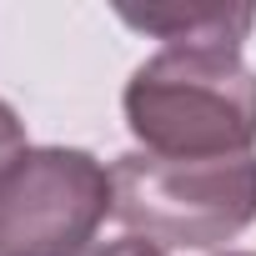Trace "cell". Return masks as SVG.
<instances>
[{
	"mask_svg": "<svg viewBox=\"0 0 256 256\" xmlns=\"http://www.w3.org/2000/svg\"><path fill=\"white\" fill-rule=\"evenodd\" d=\"M126 26L151 30L171 46H241L246 30L256 26L251 6H186V10H120Z\"/></svg>",
	"mask_w": 256,
	"mask_h": 256,
	"instance_id": "obj_4",
	"label": "cell"
},
{
	"mask_svg": "<svg viewBox=\"0 0 256 256\" xmlns=\"http://www.w3.org/2000/svg\"><path fill=\"white\" fill-rule=\"evenodd\" d=\"M26 151H30V146H26V126H20V116L0 100V176H6Z\"/></svg>",
	"mask_w": 256,
	"mask_h": 256,
	"instance_id": "obj_5",
	"label": "cell"
},
{
	"mask_svg": "<svg viewBox=\"0 0 256 256\" xmlns=\"http://www.w3.org/2000/svg\"><path fill=\"white\" fill-rule=\"evenodd\" d=\"M126 126L171 161L251 156L256 70L231 46H166L126 80Z\"/></svg>",
	"mask_w": 256,
	"mask_h": 256,
	"instance_id": "obj_1",
	"label": "cell"
},
{
	"mask_svg": "<svg viewBox=\"0 0 256 256\" xmlns=\"http://www.w3.org/2000/svg\"><path fill=\"white\" fill-rule=\"evenodd\" d=\"M226 256H256V251H226Z\"/></svg>",
	"mask_w": 256,
	"mask_h": 256,
	"instance_id": "obj_7",
	"label": "cell"
},
{
	"mask_svg": "<svg viewBox=\"0 0 256 256\" xmlns=\"http://www.w3.org/2000/svg\"><path fill=\"white\" fill-rule=\"evenodd\" d=\"M110 206V171L90 151H26L0 176V256H86Z\"/></svg>",
	"mask_w": 256,
	"mask_h": 256,
	"instance_id": "obj_3",
	"label": "cell"
},
{
	"mask_svg": "<svg viewBox=\"0 0 256 256\" xmlns=\"http://www.w3.org/2000/svg\"><path fill=\"white\" fill-rule=\"evenodd\" d=\"M86 256H166L161 246L141 241V236H120V241H106V246H90Z\"/></svg>",
	"mask_w": 256,
	"mask_h": 256,
	"instance_id": "obj_6",
	"label": "cell"
},
{
	"mask_svg": "<svg viewBox=\"0 0 256 256\" xmlns=\"http://www.w3.org/2000/svg\"><path fill=\"white\" fill-rule=\"evenodd\" d=\"M110 216L151 246H221L256 221V156L171 161L131 151L110 166Z\"/></svg>",
	"mask_w": 256,
	"mask_h": 256,
	"instance_id": "obj_2",
	"label": "cell"
}]
</instances>
